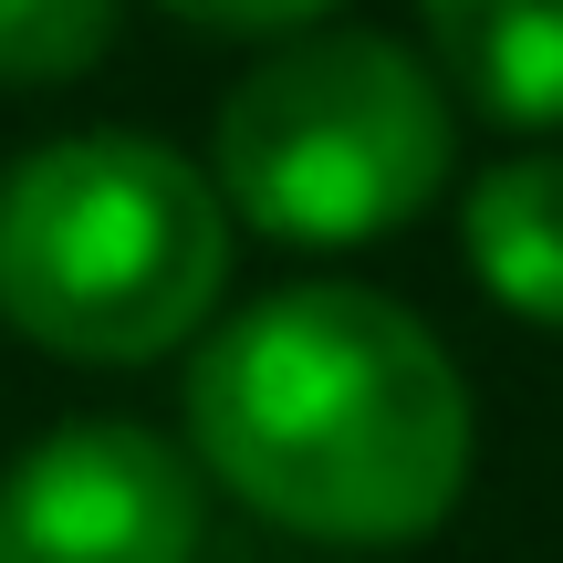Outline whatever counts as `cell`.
Masks as SVG:
<instances>
[{
    "mask_svg": "<svg viewBox=\"0 0 563 563\" xmlns=\"http://www.w3.org/2000/svg\"><path fill=\"white\" fill-rule=\"evenodd\" d=\"M460 104L501 125H563V0H418Z\"/></svg>",
    "mask_w": 563,
    "mask_h": 563,
    "instance_id": "cell-5",
    "label": "cell"
},
{
    "mask_svg": "<svg viewBox=\"0 0 563 563\" xmlns=\"http://www.w3.org/2000/svg\"><path fill=\"white\" fill-rule=\"evenodd\" d=\"M0 563H199V470L136 418H74L0 470Z\"/></svg>",
    "mask_w": 563,
    "mask_h": 563,
    "instance_id": "cell-4",
    "label": "cell"
},
{
    "mask_svg": "<svg viewBox=\"0 0 563 563\" xmlns=\"http://www.w3.org/2000/svg\"><path fill=\"white\" fill-rule=\"evenodd\" d=\"M220 282L230 199L157 136H63L0 178V323L42 355H178Z\"/></svg>",
    "mask_w": 563,
    "mask_h": 563,
    "instance_id": "cell-2",
    "label": "cell"
},
{
    "mask_svg": "<svg viewBox=\"0 0 563 563\" xmlns=\"http://www.w3.org/2000/svg\"><path fill=\"white\" fill-rule=\"evenodd\" d=\"M188 439L302 543H418L470 481V386L407 302L292 282L188 355Z\"/></svg>",
    "mask_w": 563,
    "mask_h": 563,
    "instance_id": "cell-1",
    "label": "cell"
},
{
    "mask_svg": "<svg viewBox=\"0 0 563 563\" xmlns=\"http://www.w3.org/2000/svg\"><path fill=\"white\" fill-rule=\"evenodd\" d=\"M115 53V0H0V84H74Z\"/></svg>",
    "mask_w": 563,
    "mask_h": 563,
    "instance_id": "cell-7",
    "label": "cell"
},
{
    "mask_svg": "<svg viewBox=\"0 0 563 563\" xmlns=\"http://www.w3.org/2000/svg\"><path fill=\"white\" fill-rule=\"evenodd\" d=\"M449 178V95L386 32H282L220 104V188L302 251L386 241Z\"/></svg>",
    "mask_w": 563,
    "mask_h": 563,
    "instance_id": "cell-3",
    "label": "cell"
},
{
    "mask_svg": "<svg viewBox=\"0 0 563 563\" xmlns=\"http://www.w3.org/2000/svg\"><path fill=\"white\" fill-rule=\"evenodd\" d=\"M470 272L490 282V302L553 323L563 334V157H511L470 188Z\"/></svg>",
    "mask_w": 563,
    "mask_h": 563,
    "instance_id": "cell-6",
    "label": "cell"
},
{
    "mask_svg": "<svg viewBox=\"0 0 563 563\" xmlns=\"http://www.w3.org/2000/svg\"><path fill=\"white\" fill-rule=\"evenodd\" d=\"M167 11L209 21V32H302V21H323L334 0H167Z\"/></svg>",
    "mask_w": 563,
    "mask_h": 563,
    "instance_id": "cell-8",
    "label": "cell"
}]
</instances>
